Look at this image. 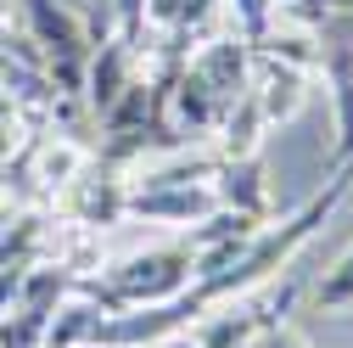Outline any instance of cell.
<instances>
[{"instance_id":"6da1fadb","label":"cell","mask_w":353,"mask_h":348,"mask_svg":"<svg viewBox=\"0 0 353 348\" xmlns=\"http://www.w3.org/2000/svg\"><path fill=\"white\" fill-rule=\"evenodd\" d=\"M191 281H196V253H191V242H174V247L129 253L123 264H112L101 281H79V292L90 303H101L107 315H118V309L168 303V298H180Z\"/></svg>"},{"instance_id":"7a4b0ae2","label":"cell","mask_w":353,"mask_h":348,"mask_svg":"<svg viewBox=\"0 0 353 348\" xmlns=\"http://www.w3.org/2000/svg\"><path fill=\"white\" fill-rule=\"evenodd\" d=\"M208 213H219L213 180H185V186H129L123 220L146 225H202Z\"/></svg>"},{"instance_id":"3957f363","label":"cell","mask_w":353,"mask_h":348,"mask_svg":"<svg viewBox=\"0 0 353 348\" xmlns=\"http://www.w3.org/2000/svg\"><path fill=\"white\" fill-rule=\"evenodd\" d=\"M185 73L202 79L219 102H236L247 90V79H252V46H247L236 28L230 34H208L202 46L185 57Z\"/></svg>"},{"instance_id":"277c9868","label":"cell","mask_w":353,"mask_h":348,"mask_svg":"<svg viewBox=\"0 0 353 348\" xmlns=\"http://www.w3.org/2000/svg\"><path fill=\"white\" fill-rule=\"evenodd\" d=\"M23 34L34 39L46 57H90V28H84V17L68 6V0H23Z\"/></svg>"},{"instance_id":"5b68a950","label":"cell","mask_w":353,"mask_h":348,"mask_svg":"<svg viewBox=\"0 0 353 348\" xmlns=\"http://www.w3.org/2000/svg\"><path fill=\"white\" fill-rule=\"evenodd\" d=\"M247 90L258 96L263 124L275 129V124H292V118L303 113V102H308V73H303V68H286V62H275V57H263V51H252Z\"/></svg>"},{"instance_id":"8992f818","label":"cell","mask_w":353,"mask_h":348,"mask_svg":"<svg viewBox=\"0 0 353 348\" xmlns=\"http://www.w3.org/2000/svg\"><path fill=\"white\" fill-rule=\"evenodd\" d=\"M129 79H135V46H129V39H107V46H96L90 62H84V102L96 113H107L129 90Z\"/></svg>"},{"instance_id":"52a82bcc","label":"cell","mask_w":353,"mask_h":348,"mask_svg":"<svg viewBox=\"0 0 353 348\" xmlns=\"http://www.w3.org/2000/svg\"><path fill=\"white\" fill-rule=\"evenodd\" d=\"M263 331H270V326L258 320V309H252L247 298H236V303H219L213 315H202L185 337H191L196 348H252Z\"/></svg>"},{"instance_id":"ba28073f","label":"cell","mask_w":353,"mask_h":348,"mask_svg":"<svg viewBox=\"0 0 353 348\" xmlns=\"http://www.w3.org/2000/svg\"><path fill=\"white\" fill-rule=\"evenodd\" d=\"M123 202H129V180H107V174L90 180V174H79V180L68 186V213H73V225H84V231L118 225Z\"/></svg>"},{"instance_id":"9c48e42d","label":"cell","mask_w":353,"mask_h":348,"mask_svg":"<svg viewBox=\"0 0 353 348\" xmlns=\"http://www.w3.org/2000/svg\"><path fill=\"white\" fill-rule=\"evenodd\" d=\"M213 191H219V208H230V213H247V220H263V213H270V202H263V163L258 157H236V163L219 157Z\"/></svg>"},{"instance_id":"30bf717a","label":"cell","mask_w":353,"mask_h":348,"mask_svg":"<svg viewBox=\"0 0 353 348\" xmlns=\"http://www.w3.org/2000/svg\"><path fill=\"white\" fill-rule=\"evenodd\" d=\"M325 90H331V118H336V146L342 157L353 163V39H336V46H325Z\"/></svg>"},{"instance_id":"8fae6325","label":"cell","mask_w":353,"mask_h":348,"mask_svg":"<svg viewBox=\"0 0 353 348\" xmlns=\"http://www.w3.org/2000/svg\"><path fill=\"white\" fill-rule=\"evenodd\" d=\"M28 168H34V180L39 186H57L68 191L84 168H90V146H79L73 135H39L28 146Z\"/></svg>"},{"instance_id":"7c38bea8","label":"cell","mask_w":353,"mask_h":348,"mask_svg":"<svg viewBox=\"0 0 353 348\" xmlns=\"http://www.w3.org/2000/svg\"><path fill=\"white\" fill-rule=\"evenodd\" d=\"M263 113H258V96L252 90H241L236 102H230V113L219 118V157L225 163H236V157H258L263 152Z\"/></svg>"},{"instance_id":"4fadbf2b","label":"cell","mask_w":353,"mask_h":348,"mask_svg":"<svg viewBox=\"0 0 353 348\" xmlns=\"http://www.w3.org/2000/svg\"><path fill=\"white\" fill-rule=\"evenodd\" d=\"M79 287V276L62 264V258H46V264H28L23 276V292H17V309L34 315V320H51V309Z\"/></svg>"},{"instance_id":"5bb4252c","label":"cell","mask_w":353,"mask_h":348,"mask_svg":"<svg viewBox=\"0 0 353 348\" xmlns=\"http://www.w3.org/2000/svg\"><path fill=\"white\" fill-rule=\"evenodd\" d=\"M252 51L275 57V62H286V68H303V73H320V62H325V46L314 39V23H297V28H286L281 17H275V28L263 34Z\"/></svg>"},{"instance_id":"9a60e30c","label":"cell","mask_w":353,"mask_h":348,"mask_svg":"<svg viewBox=\"0 0 353 348\" xmlns=\"http://www.w3.org/2000/svg\"><path fill=\"white\" fill-rule=\"evenodd\" d=\"M101 315H107L101 303H90V298L73 287L57 309H51V320H46V348H79V342H90Z\"/></svg>"},{"instance_id":"2e32d148","label":"cell","mask_w":353,"mask_h":348,"mask_svg":"<svg viewBox=\"0 0 353 348\" xmlns=\"http://www.w3.org/2000/svg\"><path fill=\"white\" fill-rule=\"evenodd\" d=\"M275 12H281V0H230V23H236V34L247 46H258L275 28Z\"/></svg>"},{"instance_id":"e0dca14e","label":"cell","mask_w":353,"mask_h":348,"mask_svg":"<svg viewBox=\"0 0 353 348\" xmlns=\"http://www.w3.org/2000/svg\"><path fill=\"white\" fill-rule=\"evenodd\" d=\"M314 298H320V309H331V315H336V309H353V247L320 276V292H314Z\"/></svg>"},{"instance_id":"ac0fdd59","label":"cell","mask_w":353,"mask_h":348,"mask_svg":"<svg viewBox=\"0 0 353 348\" xmlns=\"http://www.w3.org/2000/svg\"><path fill=\"white\" fill-rule=\"evenodd\" d=\"M0 348H46V320H34L23 309L0 315Z\"/></svg>"},{"instance_id":"d6986e66","label":"cell","mask_w":353,"mask_h":348,"mask_svg":"<svg viewBox=\"0 0 353 348\" xmlns=\"http://www.w3.org/2000/svg\"><path fill=\"white\" fill-rule=\"evenodd\" d=\"M112 17H118V39L141 51V34H146V0H112Z\"/></svg>"},{"instance_id":"ffe728a7","label":"cell","mask_w":353,"mask_h":348,"mask_svg":"<svg viewBox=\"0 0 353 348\" xmlns=\"http://www.w3.org/2000/svg\"><path fill=\"white\" fill-rule=\"evenodd\" d=\"M23 146V113L17 107H0V163Z\"/></svg>"},{"instance_id":"44dd1931","label":"cell","mask_w":353,"mask_h":348,"mask_svg":"<svg viewBox=\"0 0 353 348\" xmlns=\"http://www.w3.org/2000/svg\"><path fill=\"white\" fill-rule=\"evenodd\" d=\"M23 276H28V264H0V315H12V309H17Z\"/></svg>"},{"instance_id":"7402d4cb","label":"cell","mask_w":353,"mask_h":348,"mask_svg":"<svg viewBox=\"0 0 353 348\" xmlns=\"http://www.w3.org/2000/svg\"><path fill=\"white\" fill-rule=\"evenodd\" d=\"M281 6H292L297 12V23H325L331 12H342L347 0H281Z\"/></svg>"},{"instance_id":"603a6c76","label":"cell","mask_w":353,"mask_h":348,"mask_svg":"<svg viewBox=\"0 0 353 348\" xmlns=\"http://www.w3.org/2000/svg\"><path fill=\"white\" fill-rule=\"evenodd\" d=\"M258 348H308V342H303V337H292V331H281V326H275V331H263V337H258Z\"/></svg>"},{"instance_id":"cb8c5ba5","label":"cell","mask_w":353,"mask_h":348,"mask_svg":"<svg viewBox=\"0 0 353 348\" xmlns=\"http://www.w3.org/2000/svg\"><path fill=\"white\" fill-rule=\"evenodd\" d=\"M79 348H96V342H79Z\"/></svg>"}]
</instances>
